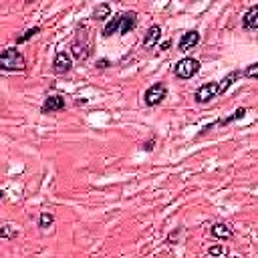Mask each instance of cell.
<instances>
[{
  "instance_id": "obj_1",
  "label": "cell",
  "mask_w": 258,
  "mask_h": 258,
  "mask_svg": "<svg viewBox=\"0 0 258 258\" xmlns=\"http://www.w3.org/2000/svg\"><path fill=\"white\" fill-rule=\"evenodd\" d=\"M135 27H137V13H133V11L117 13L113 19L107 21V25H105L103 31H101V37H103V39H109V37H113V35L125 37V35H129L131 31H135Z\"/></svg>"
},
{
  "instance_id": "obj_2",
  "label": "cell",
  "mask_w": 258,
  "mask_h": 258,
  "mask_svg": "<svg viewBox=\"0 0 258 258\" xmlns=\"http://www.w3.org/2000/svg\"><path fill=\"white\" fill-rule=\"evenodd\" d=\"M69 55L73 59H77V61H87L93 55V35H91V31L85 25H81L77 29V33H75V37L71 41Z\"/></svg>"
},
{
  "instance_id": "obj_3",
  "label": "cell",
  "mask_w": 258,
  "mask_h": 258,
  "mask_svg": "<svg viewBox=\"0 0 258 258\" xmlns=\"http://www.w3.org/2000/svg\"><path fill=\"white\" fill-rule=\"evenodd\" d=\"M27 69V57L21 49L9 47L0 51V73H23Z\"/></svg>"
},
{
  "instance_id": "obj_4",
  "label": "cell",
  "mask_w": 258,
  "mask_h": 258,
  "mask_svg": "<svg viewBox=\"0 0 258 258\" xmlns=\"http://www.w3.org/2000/svg\"><path fill=\"white\" fill-rule=\"evenodd\" d=\"M165 97H167V85L163 81H157L145 89L143 103H145V107H157V105H161V101Z\"/></svg>"
},
{
  "instance_id": "obj_5",
  "label": "cell",
  "mask_w": 258,
  "mask_h": 258,
  "mask_svg": "<svg viewBox=\"0 0 258 258\" xmlns=\"http://www.w3.org/2000/svg\"><path fill=\"white\" fill-rule=\"evenodd\" d=\"M200 61L194 59V57H184L182 61H178V65L174 67V75L180 79V81H188L192 77H196L200 73Z\"/></svg>"
},
{
  "instance_id": "obj_6",
  "label": "cell",
  "mask_w": 258,
  "mask_h": 258,
  "mask_svg": "<svg viewBox=\"0 0 258 258\" xmlns=\"http://www.w3.org/2000/svg\"><path fill=\"white\" fill-rule=\"evenodd\" d=\"M216 97H218V81H210V83L200 85L194 93V101L198 105H206V103L214 101Z\"/></svg>"
},
{
  "instance_id": "obj_7",
  "label": "cell",
  "mask_w": 258,
  "mask_h": 258,
  "mask_svg": "<svg viewBox=\"0 0 258 258\" xmlns=\"http://www.w3.org/2000/svg\"><path fill=\"white\" fill-rule=\"evenodd\" d=\"M248 113V109L246 107H238L232 115H228V117H220V119H216V121H212V123H208V125H204L202 129H200V133H198V137H202V135H206L210 129H214V127H226V125H230V123H234V121H240L244 115Z\"/></svg>"
},
{
  "instance_id": "obj_8",
  "label": "cell",
  "mask_w": 258,
  "mask_h": 258,
  "mask_svg": "<svg viewBox=\"0 0 258 258\" xmlns=\"http://www.w3.org/2000/svg\"><path fill=\"white\" fill-rule=\"evenodd\" d=\"M71 69H73V57L69 55V51H59L53 57L51 71L55 75H67V73H71Z\"/></svg>"
},
{
  "instance_id": "obj_9",
  "label": "cell",
  "mask_w": 258,
  "mask_h": 258,
  "mask_svg": "<svg viewBox=\"0 0 258 258\" xmlns=\"http://www.w3.org/2000/svg\"><path fill=\"white\" fill-rule=\"evenodd\" d=\"M65 107H67V101H65L63 95H49V97L43 101V105H41V113H43V115H51V113L63 111Z\"/></svg>"
},
{
  "instance_id": "obj_10",
  "label": "cell",
  "mask_w": 258,
  "mask_h": 258,
  "mask_svg": "<svg viewBox=\"0 0 258 258\" xmlns=\"http://www.w3.org/2000/svg\"><path fill=\"white\" fill-rule=\"evenodd\" d=\"M200 41H202V37H200L198 31H186V33L180 37V41H178V51L188 53V51L196 49V47L200 45Z\"/></svg>"
},
{
  "instance_id": "obj_11",
  "label": "cell",
  "mask_w": 258,
  "mask_h": 258,
  "mask_svg": "<svg viewBox=\"0 0 258 258\" xmlns=\"http://www.w3.org/2000/svg\"><path fill=\"white\" fill-rule=\"evenodd\" d=\"M242 29L252 33L258 29V5H252L244 15H242Z\"/></svg>"
},
{
  "instance_id": "obj_12",
  "label": "cell",
  "mask_w": 258,
  "mask_h": 258,
  "mask_svg": "<svg viewBox=\"0 0 258 258\" xmlns=\"http://www.w3.org/2000/svg\"><path fill=\"white\" fill-rule=\"evenodd\" d=\"M159 41H161V27H159V25H151V27L145 31V35H143L141 45H143V49L147 51V49H153Z\"/></svg>"
},
{
  "instance_id": "obj_13",
  "label": "cell",
  "mask_w": 258,
  "mask_h": 258,
  "mask_svg": "<svg viewBox=\"0 0 258 258\" xmlns=\"http://www.w3.org/2000/svg\"><path fill=\"white\" fill-rule=\"evenodd\" d=\"M240 77H242V71H240V69L230 71V73H228V75H226V77H224V79L218 83V97H220V95H224V93H226V91L232 87V85H234V83H236Z\"/></svg>"
},
{
  "instance_id": "obj_14",
  "label": "cell",
  "mask_w": 258,
  "mask_h": 258,
  "mask_svg": "<svg viewBox=\"0 0 258 258\" xmlns=\"http://www.w3.org/2000/svg\"><path fill=\"white\" fill-rule=\"evenodd\" d=\"M210 234H212L214 238H220V240H230V238L234 236L232 228H230L228 224H224V222H216V224H212Z\"/></svg>"
},
{
  "instance_id": "obj_15",
  "label": "cell",
  "mask_w": 258,
  "mask_h": 258,
  "mask_svg": "<svg viewBox=\"0 0 258 258\" xmlns=\"http://www.w3.org/2000/svg\"><path fill=\"white\" fill-rule=\"evenodd\" d=\"M109 17H111V5H109V3L97 5V7L93 9V13H91V19H93L95 23H103V21H107Z\"/></svg>"
},
{
  "instance_id": "obj_16",
  "label": "cell",
  "mask_w": 258,
  "mask_h": 258,
  "mask_svg": "<svg viewBox=\"0 0 258 258\" xmlns=\"http://www.w3.org/2000/svg\"><path fill=\"white\" fill-rule=\"evenodd\" d=\"M41 33V27H31V29H27V31H23V35H19L17 37V47L19 45H25V43H29L33 37H37Z\"/></svg>"
},
{
  "instance_id": "obj_17",
  "label": "cell",
  "mask_w": 258,
  "mask_h": 258,
  "mask_svg": "<svg viewBox=\"0 0 258 258\" xmlns=\"http://www.w3.org/2000/svg\"><path fill=\"white\" fill-rule=\"evenodd\" d=\"M19 236V230L13 224H5L0 226V240H15Z\"/></svg>"
},
{
  "instance_id": "obj_18",
  "label": "cell",
  "mask_w": 258,
  "mask_h": 258,
  "mask_svg": "<svg viewBox=\"0 0 258 258\" xmlns=\"http://www.w3.org/2000/svg\"><path fill=\"white\" fill-rule=\"evenodd\" d=\"M55 224V214L53 212H41L39 216V228L41 230H49Z\"/></svg>"
},
{
  "instance_id": "obj_19",
  "label": "cell",
  "mask_w": 258,
  "mask_h": 258,
  "mask_svg": "<svg viewBox=\"0 0 258 258\" xmlns=\"http://www.w3.org/2000/svg\"><path fill=\"white\" fill-rule=\"evenodd\" d=\"M182 232H184V228H182V226H176L174 230H171V232L165 236V242H167L169 246L178 244V242H180V236H182Z\"/></svg>"
},
{
  "instance_id": "obj_20",
  "label": "cell",
  "mask_w": 258,
  "mask_h": 258,
  "mask_svg": "<svg viewBox=\"0 0 258 258\" xmlns=\"http://www.w3.org/2000/svg\"><path fill=\"white\" fill-rule=\"evenodd\" d=\"M242 77H246L248 81H256V77H258V63H250L246 69H242Z\"/></svg>"
},
{
  "instance_id": "obj_21",
  "label": "cell",
  "mask_w": 258,
  "mask_h": 258,
  "mask_svg": "<svg viewBox=\"0 0 258 258\" xmlns=\"http://www.w3.org/2000/svg\"><path fill=\"white\" fill-rule=\"evenodd\" d=\"M155 143H157V137H155V135H151V137H149L147 141H143V143L139 145V149H141V151H147V153H149V151H153V149H155Z\"/></svg>"
},
{
  "instance_id": "obj_22",
  "label": "cell",
  "mask_w": 258,
  "mask_h": 258,
  "mask_svg": "<svg viewBox=\"0 0 258 258\" xmlns=\"http://www.w3.org/2000/svg\"><path fill=\"white\" fill-rule=\"evenodd\" d=\"M208 254H210V258H218V256L226 254V246H222V244H214V246H210Z\"/></svg>"
},
{
  "instance_id": "obj_23",
  "label": "cell",
  "mask_w": 258,
  "mask_h": 258,
  "mask_svg": "<svg viewBox=\"0 0 258 258\" xmlns=\"http://www.w3.org/2000/svg\"><path fill=\"white\" fill-rule=\"evenodd\" d=\"M95 67H97V69H109V67H111V61H109V59H105V57H103V59H97Z\"/></svg>"
},
{
  "instance_id": "obj_24",
  "label": "cell",
  "mask_w": 258,
  "mask_h": 258,
  "mask_svg": "<svg viewBox=\"0 0 258 258\" xmlns=\"http://www.w3.org/2000/svg\"><path fill=\"white\" fill-rule=\"evenodd\" d=\"M169 47H171V39H167V41H163V43H161V51H167Z\"/></svg>"
},
{
  "instance_id": "obj_25",
  "label": "cell",
  "mask_w": 258,
  "mask_h": 258,
  "mask_svg": "<svg viewBox=\"0 0 258 258\" xmlns=\"http://www.w3.org/2000/svg\"><path fill=\"white\" fill-rule=\"evenodd\" d=\"M75 103H77V105H85V103H87V99H77Z\"/></svg>"
},
{
  "instance_id": "obj_26",
  "label": "cell",
  "mask_w": 258,
  "mask_h": 258,
  "mask_svg": "<svg viewBox=\"0 0 258 258\" xmlns=\"http://www.w3.org/2000/svg\"><path fill=\"white\" fill-rule=\"evenodd\" d=\"M5 196H7V192H5V190H0V202L5 200Z\"/></svg>"
},
{
  "instance_id": "obj_27",
  "label": "cell",
  "mask_w": 258,
  "mask_h": 258,
  "mask_svg": "<svg viewBox=\"0 0 258 258\" xmlns=\"http://www.w3.org/2000/svg\"><path fill=\"white\" fill-rule=\"evenodd\" d=\"M232 258H240V256H232Z\"/></svg>"
}]
</instances>
